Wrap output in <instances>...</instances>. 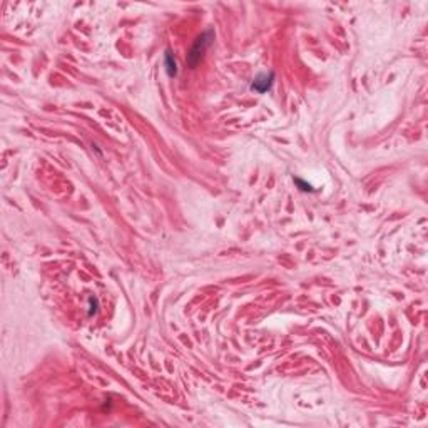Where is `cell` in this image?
Instances as JSON below:
<instances>
[{"label": "cell", "instance_id": "obj_3", "mask_svg": "<svg viewBox=\"0 0 428 428\" xmlns=\"http://www.w3.org/2000/svg\"><path fill=\"white\" fill-rule=\"evenodd\" d=\"M164 69H166V72H168L169 77H176L177 72H179V69H177V60L169 49L164 54Z\"/></svg>", "mask_w": 428, "mask_h": 428}, {"label": "cell", "instance_id": "obj_2", "mask_svg": "<svg viewBox=\"0 0 428 428\" xmlns=\"http://www.w3.org/2000/svg\"><path fill=\"white\" fill-rule=\"evenodd\" d=\"M274 81H276V75L273 70L257 74L251 81V84H249V90H251V92H256V94H266L268 90H271Z\"/></svg>", "mask_w": 428, "mask_h": 428}, {"label": "cell", "instance_id": "obj_1", "mask_svg": "<svg viewBox=\"0 0 428 428\" xmlns=\"http://www.w3.org/2000/svg\"><path fill=\"white\" fill-rule=\"evenodd\" d=\"M213 40H214V30L213 29L204 30L198 39L194 40L192 47L189 49V52H188V59H186L188 60L189 69H196V67H198V64L203 60L204 54H206V51L209 49V45L213 44Z\"/></svg>", "mask_w": 428, "mask_h": 428}, {"label": "cell", "instance_id": "obj_5", "mask_svg": "<svg viewBox=\"0 0 428 428\" xmlns=\"http://www.w3.org/2000/svg\"><path fill=\"white\" fill-rule=\"evenodd\" d=\"M99 309V300L96 296H89V316H94Z\"/></svg>", "mask_w": 428, "mask_h": 428}, {"label": "cell", "instance_id": "obj_4", "mask_svg": "<svg viewBox=\"0 0 428 428\" xmlns=\"http://www.w3.org/2000/svg\"><path fill=\"white\" fill-rule=\"evenodd\" d=\"M294 184H296L298 189H300V191H303V192H313L314 191L313 186L309 184V183H306V181H303L301 177H294Z\"/></svg>", "mask_w": 428, "mask_h": 428}]
</instances>
